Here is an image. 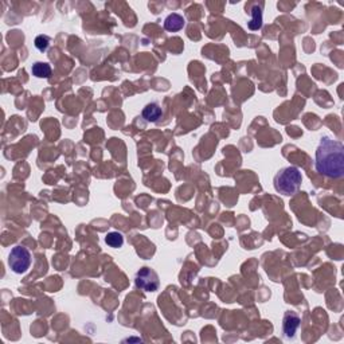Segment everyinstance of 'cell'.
<instances>
[{
    "label": "cell",
    "mask_w": 344,
    "mask_h": 344,
    "mask_svg": "<svg viewBox=\"0 0 344 344\" xmlns=\"http://www.w3.org/2000/svg\"><path fill=\"white\" fill-rule=\"evenodd\" d=\"M32 75L36 78H50L51 75V66L47 62H35L31 68Z\"/></svg>",
    "instance_id": "9c48e42d"
},
{
    "label": "cell",
    "mask_w": 344,
    "mask_h": 344,
    "mask_svg": "<svg viewBox=\"0 0 344 344\" xmlns=\"http://www.w3.org/2000/svg\"><path fill=\"white\" fill-rule=\"evenodd\" d=\"M248 27L252 31H257L262 27V6L254 4L252 8V19L248 23Z\"/></svg>",
    "instance_id": "ba28073f"
},
{
    "label": "cell",
    "mask_w": 344,
    "mask_h": 344,
    "mask_svg": "<svg viewBox=\"0 0 344 344\" xmlns=\"http://www.w3.org/2000/svg\"><path fill=\"white\" fill-rule=\"evenodd\" d=\"M105 242L107 245L113 249H118L124 245V235L118 233V231H110L105 237Z\"/></svg>",
    "instance_id": "30bf717a"
},
{
    "label": "cell",
    "mask_w": 344,
    "mask_h": 344,
    "mask_svg": "<svg viewBox=\"0 0 344 344\" xmlns=\"http://www.w3.org/2000/svg\"><path fill=\"white\" fill-rule=\"evenodd\" d=\"M136 287L140 288L144 292H156L160 287L159 276L153 269L151 268H141L136 273L135 278Z\"/></svg>",
    "instance_id": "277c9868"
},
{
    "label": "cell",
    "mask_w": 344,
    "mask_h": 344,
    "mask_svg": "<svg viewBox=\"0 0 344 344\" xmlns=\"http://www.w3.org/2000/svg\"><path fill=\"white\" fill-rule=\"evenodd\" d=\"M34 45L39 51H46L50 46V38L47 35H38L34 41Z\"/></svg>",
    "instance_id": "8fae6325"
},
{
    "label": "cell",
    "mask_w": 344,
    "mask_h": 344,
    "mask_svg": "<svg viewBox=\"0 0 344 344\" xmlns=\"http://www.w3.org/2000/svg\"><path fill=\"white\" fill-rule=\"evenodd\" d=\"M141 116L148 123H156L163 116V110H161V108H160V105L157 103H151L144 107V109L141 112Z\"/></svg>",
    "instance_id": "52a82bcc"
},
{
    "label": "cell",
    "mask_w": 344,
    "mask_h": 344,
    "mask_svg": "<svg viewBox=\"0 0 344 344\" xmlns=\"http://www.w3.org/2000/svg\"><path fill=\"white\" fill-rule=\"evenodd\" d=\"M316 171L331 179H340L344 175V146L343 143L323 136L316 149Z\"/></svg>",
    "instance_id": "6da1fadb"
},
{
    "label": "cell",
    "mask_w": 344,
    "mask_h": 344,
    "mask_svg": "<svg viewBox=\"0 0 344 344\" xmlns=\"http://www.w3.org/2000/svg\"><path fill=\"white\" fill-rule=\"evenodd\" d=\"M185 26L186 19L180 14H176V12H172V14H170L167 18L164 19V29L170 32L180 31Z\"/></svg>",
    "instance_id": "8992f818"
},
{
    "label": "cell",
    "mask_w": 344,
    "mask_h": 344,
    "mask_svg": "<svg viewBox=\"0 0 344 344\" xmlns=\"http://www.w3.org/2000/svg\"><path fill=\"white\" fill-rule=\"evenodd\" d=\"M300 324H301L300 316L296 312H293V311H287L284 315V320H282V332H284V336L287 339H293L297 330L300 328Z\"/></svg>",
    "instance_id": "5b68a950"
},
{
    "label": "cell",
    "mask_w": 344,
    "mask_h": 344,
    "mask_svg": "<svg viewBox=\"0 0 344 344\" xmlns=\"http://www.w3.org/2000/svg\"><path fill=\"white\" fill-rule=\"evenodd\" d=\"M302 183L301 172L296 167L281 168L273 179V185L277 192L285 196H291L298 191Z\"/></svg>",
    "instance_id": "7a4b0ae2"
},
{
    "label": "cell",
    "mask_w": 344,
    "mask_h": 344,
    "mask_svg": "<svg viewBox=\"0 0 344 344\" xmlns=\"http://www.w3.org/2000/svg\"><path fill=\"white\" fill-rule=\"evenodd\" d=\"M32 256L30 250L25 246H15L8 254V266L16 274H25L30 269Z\"/></svg>",
    "instance_id": "3957f363"
}]
</instances>
